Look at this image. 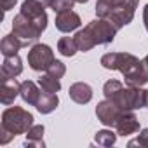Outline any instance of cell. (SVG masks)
<instances>
[{"mask_svg": "<svg viewBox=\"0 0 148 148\" xmlns=\"http://www.w3.org/2000/svg\"><path fill=\"white\" fill-rule=\"evenodd\" d=\"M101 64L106 70H119L129 87H143L148 82V71L143 61L129 52H108L101 58Z\"/></svg>", "mask_w": 148, "mask_h": 148, "instance_id": "1", "label": "cell"}, {"mask_svg": "<svg viewBox=\"0 0 148 148\" xmlns=\"http://www.w3.org/2000/svg\"><path fill=\"white\" fill-rule=\"evenodd\" d=\"M117 30L119 28L110 19L98 18V19L91 21L84 30H79L73 38H75V42H77L79 51L87 52V51H91L96 45L112 44L115 35H117Z\"/></svg>", "mask_w": 148, "mask_h": 148, "instance_id": "2", "label": "cell"}, {"mask_svg": "<svg viewBox=\"0 0 148 148\" xmlns=\"http://www.w3.org/2000/svg\"><path fill=\"white\" fill-rule=\"evenodd\" d=\"M103 92L106 99L113 101L124 112L143 108L146 99V91H143L141 87H124L119 80H108L103 86Z\"/></svg>", "mask_w": 148, "mask_h": 148, "instance_id": "3", "label": "cell"}, {"mask_svg": "<svg viewBox=\"0 0 148 148\" xmlns=\"http://www.w3.org/2000/svg\"><path fill=\"white\" fill-rule=\"evenodd\" d=\"M32 125H33V115L21 106H11V108L4 110V113H2L0 127L9 131L14 136L26 134L32 129Z\"/></svg>", "mask_w": 148, "mask_h": 148, "instance_id": "4", "label": "cell"}, {"mask_svg": "<svg viewBox=\"0 0 148 148\" xmlns=\"http://www.w3.org/2000/svg\"><path fill=\"white\" fill-rule=\"evenodd\" d=\"M12 33L16 35V37H19L23 42H25V45L28 47L30 44H33V42H37L38 40V37L42 35V30L32 21V19H28L25 14H18V16H14V19H12Z\"/></svg>", "mask_w": 148, "mask_h": 148, "instance_id": "5", "label": "cell"}, {"mask_svg": "<svg viewBox=\"0 0 148 148\" xmlns=\"http://www.w3.org/2000/svg\"><path fill=\"white\" fill-rule=\"evenodd\" d=\"M54 63V52L45 44H35L28 51V64L35 71H45Z\"/></svg>", "mask_w": 148, "mask_h": 148, "instance_id": "6", "label": "cell"}, {"mask_svg": "<svg viewBox=\"0 0 148 148\" xmlns=\"http://www.w3.org/2000/svg\"><path fill=\"white\" fill-rule=\"evenodd\" d=\"M138 4H139V0H125L124 5H120L117 11H113V12H112L108 18H105V19H110V21L120 30V28H124L125 25H129V23L132 21Z\"/></svg>", "mask_w": 148, "mask_h": 148, "instance_id": "7", "label": "cell"}, {"mask_svg": "<svg viewBox=\"0 0 148 148\" xmlns=\"http://www.w3.org/2000/svg\"><path fill=\"white\" fill-rule=\"evenodd\" d=\"M113 127H115L117 134L129 136V134H134V132L139 131V120H138V117L134 115L132 110H125V112H120Z\"/></svg>", "mask_w": 148, "mask_h": 148, "instance_id": "8", "label": "cell"}, {"mask_svg": "<svg viewBox=\"0 0 148 148\" xmlns=\"http://www.w3.org/2000/svg\"><path fill=\"white\" fill-rule=\"evenodd\" d=\"M120 112H124V110H120V108H119L113 101H110V99H105V101L98 103V106H96L98 120H99L103 125H108V127H113V125H115V120L119 119Z\"/></svg>", "mask_w": 148, "mask_h": 148, "instance_id": "9", "label": "cell"}, {"mask_svg": "<svg viewBox=\"0 0 148 148\" xmlns=\"http://www.w3.org/2000/svg\"><path fill=\"white\" fill-rule=\"evenodd\" d=\"M54 23H56V28H58L59 32H63V33H70V32L77 30V28L82 25L80 16H79L77 12H73L71 9L58 12V14H56V21H54Z\"/></svg>", "mask_w": 148, "mask_h": 148, "instance_id": "10", "label": "cell"}, {"mask_svg": "<svg viewBox=\"0 0 148 148\" xmlns=\"http://www.w3.org/2000/svg\"><path fill=\"white\" fill-rule=\"evenodd\" d=\"M21 84L16 79H0V101L2 105H12L19 94Z\"/></svg>", "mask_w": 148, "mask_h": 148, "instance_id": "11", "label": "cell"}, {"mask_svg": "<svg viewBox=\"0 0 148 148\" xmlns=\"http://www.w3.org/2000/svg\"><path fill=\"white\" fill-rule=\"evenodd\" d=\"M19 96L23 98L25 103H28V105H32V106H37L38 101H40L42 96H44V91H42L40 86H37L35 82H32V80H25V82H21Z\"/></svg>", "mask_w": 148, "mask_h": 148, "instance_id": "12", "label": "cell"}, {"mask_svg": "<svg viewBox=\"0 0 148 148\" xmlns=\"http://www.w3.org/2000/svg\"><path fill=\"white\" fill-rule=\"evenodd\" d=\"M23 71V63L21 58L16 56H5L2 63V70H0V79H16Z\"/></svg>", "mask_w": 148, "mask_h": 148, "instance_id": "13", "label": "cell"}, {"mask_svg": "<svg viewBox=\"0 0 148 148\" xmlns=\"http://www.w3.org/2000/svg\"><path fill=\"white\" fill-rule=\"evenodd\" d=\"M70 98L79 103V105H86L92 99V87L86 82H75L70 86V91H68Z\"/></svg>", "mask_w": 148, "mask_h": 148, "instance_id": "14", "label": "cell"}, {"mask_svg": "<svg viewBox=\"0 0 148 148\" xmlns=\"http://www.w3.org/2000/svg\"><path fill=\"white\" fill-rule=\"evenodd\" d=\"M21 47H26V45H25V42H23L19 37H16L14 33L5 35V37L2 38V42H0V52H2L4 56H16Z\"/></svg>", "mask_w": 148, "mask_h": 148, "instance_id": "15", "label": "cell"}, {"mask_svg": "<svg viewBox=\"0 0 148 148\" xmlns=\"http://www.w3.org/2000/svg\"><path fill=\"white\" fill-rule=\"evenodd\" d=\"M125 4V0H98L96 2V14L98 18H108L113 11Z\"/></svg>", "mask_w": 148, "mask_h": 148, "instance_id": "16", "label": "cell"}, {"mask_svg": "<svg viewBox=\"0 0 148 148\" xmlns=\"http://www.w3.org/2000/svg\"><path fill=\"white\" fill-rule=\"evenodd\" d=\"M44 125H32V129L26 132L25 146H45L44 143Z\"/></svg>", "mask_w": 148, "mask_h": 148, "instance_id": "17", "label": "cell"}, {"mask_svg": "<svg viewBox=\"0 0 148 148\" xmlns=\"http://www.w3.org/2000/svg\"><path fill=\"white\" fill-rule=\"evenodd\" d=\"M59 105V98L56 96V94H49V92H45L44 91V96H42V99L38 101V105L35 106L40 113H51V112H54L56 110V106Z\"/></svg>", "mask_w": 148, "mask_h": 148, "instance_id": "18", "label": "cell"}, {"mask_svg": "<svg viewBox=\"0 0 148 148\" xmlns=\"http://www.w3.org/2000/svg\"><path fill=\"white\" fill-rule=\"evenodd\" d=\"M38 86H40L42 91H45V92H49V94H56V92L61 89L59 79L49 75V73H45V75H42V77L38 79Z\"/></svg>", "mask_w": 148, "mask_h": 148, "instance_id": "19", "label": "cell"}, {"mask_svg": "<svg viewBox=\"0 0 148 148\" xmlns=\"http://www.w3.org/2000/svg\"><path fill=\"white\" fill-rule=\"evenodd\" d=\"M58 51H59L63 56H66V58L75 56V52L79 51L75 38H71V37H63V38H59V42H58Z\"/></svg>", "mask_w": 148, "mask_h": 148, "instance_id": "20", "label": "cell"}, {"mask_svg": "<svg viewBox=\"0 0 148 148\" xmlns=\"http://www.w3.org/2000/svg\"><path fill=\"white\" fill-rule=\"evenodd\" d=\"M96 143L98 145H101V146H112V145H115V141H117V134L115 132H112V131H108V129H103V131H98L96 132Z\"/></svg>", "mask_w": 148, "mask_h": 148, "instance_id": "21", "label": "cell"}, {"mask_svg": "<svg viewBox=\"0 0 148 148\" xmlns=\"http://www.w3.org/2000/svg\"><path fill=\"white\" fill-rule=\"evenodd\" d=\"M73 4H75V0H51V9L58 14L61 11L73 9Z\"/></svg>", "mask_w": 148, "mask_h": 148, "instance_id": "22", "label": "cell"}, {"mask_svg": "<svg viewBox=\"0 0 148 148\" xmlns=\"http://www.w3.org/2000/svg\"><path fill=\"white\" fill-rule=\"evenodd\" d=\"M64 71H66L64 63L56 61V59H54V63H52V64L45 70V73H49V75H52V77H56V79H61V77L64 75Z\"/></svg>", "mask_w": 148, "mask_h": 148, "instance_id": "23", "label": "cell"}, {"mask_svg": "<svg viewBox=\"0 0 148 148\" xmlns=\"http://www.w3.org/2000/svg\"><path fill=\"white\" fill-rule=\"evenodd\" d=\"M143 146V148H148V127L146 129H143L141 131V134L136 138V139H132V141H129V146Z\"/></svg>", "mask_w": 148, "mask_h": 148, "instance_id": "24", "label": "cell"}, {"mask_svg": "<svg viewBox=\"0 0 148 148\" xmlns=\"http://www.w3.org/2000/svg\"><path fill=\"white\" fill-rule=\"evenodd\" d=\"M16 136L14 134H11L9 131H5V129H2L0 127V145H7L11 139H14Z\"/></svg>", "mask_w": 148, "mask_h": 148, "instance_id": "25", "label": "cell"}, {"mask_svg": "<svg viewBox=\"0 0 148 148\" xmlns=\"http://www.w3.org/2000/svg\"><path fill=\"white\" fill-rule=\"evenodd\" d=\"M0 2H2V11L7 12V11H11V9L16 5L18 0H0Z\"/></svg>", "mask_w": 148, "mask_h": 148, "instance_id": "26", "label": "cell"}, {"mask_svg": "<svg viewBox=\"0 0 148 148\" xmlns=\"http://www.w3.org/2000/svg\"><path fill=\"white\" fill-rule=\"evenodd\" d=\"M143 21H145V28H146V32H148V4H146L145 9H143Z\"/></svg>", "mask_w": 148, "mask_h": 148, "instance_id": "27", "label": "cell"}, {"mask_svg": "<svg viewBox=\"0 0 148 148\" xmlns=\"http://www.w3.org/2000/svg\"><path fill=\"white\" fill-rule=\"evenodd\" d=\"M143 64H145V68H146V71H148V54L145 56V59H143Z\"/></svg>", "mask_w": 148, "mask_h": 148, "instance_id": "28", "label": "cell"}, {"mask_svg": "<svg viewBox=\"0 0 148 148\" xmlns=\"http://www.w3.org/2000/svg\"><path fill=\"white\" fill-rule=\"evenodd\" d=\"M77 4H86V2H89V0H75Z\"/></svg>", "mask_w": 148, "mask_h": 148, "instance_id": "29", "label": "cell"}, {"mask_svg": "<svg viewBox=\"0 0 148 148\" xmlns=\"http://www.w3.org/2000/svg\"><path fill=\"white\" fill-rule=\"evenodd\" d=\"M145 106L148 108V91H146V99H145Z\"/></svg>", "mask_w": 148, "mask_h": 148, "instance_id": "30", "label": "cell"}]
</instances>
